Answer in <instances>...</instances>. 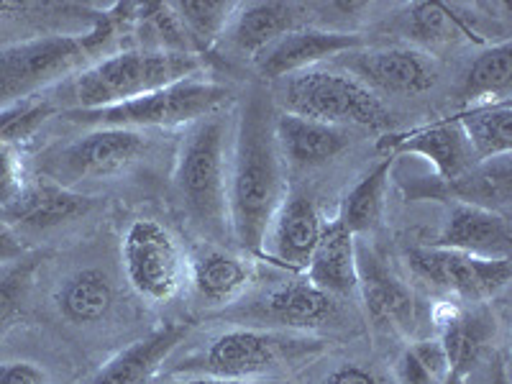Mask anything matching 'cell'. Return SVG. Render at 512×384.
Listing matches in <instances>:
<instances>
[{"instance_id": "1", "label": "cell", "mask_w": 512, "mask_h": 384, "mask_svg": "<svg viewBox=\"0 0 512 384\" xmlns=\"http://www.w3.org/2000/svg\"><path fill=\"white\" fill-rule=\"evenodd\" d=\"M274 108L264 90H251L241 108L228 167V228L241 249L262 254L264 236L287 198Z\"/></svg>"}, {"instance_id": "2", "label": "cell", "mask_w": 512, "mask_h": 384, "mask_svg": "<svg viewBox=\"0 0 512 384\" xmlns=\"http://www.w3.org/2000/svg\"><path fill=\"white\" fill-rule=\"evenodd\" d=\"M136 6L116 3L93 21L88 34H54L21 41L0 52V111L24 103L39 90L49 88L72 72L88 70L100 54L111 47L128 21H134Z\"/></svg>"}, {"instance_id": "3", "label": "cell", "mask_w": 512, "mask_h": 384, "mask_svg": "<svg viewBox=\"0 0 512 384\" xmlns=\"http://www.w3.org/2000/svg\"><path fill=\"white\" fill-rule=\"evenodd\" d=\"M228 118L221 113L192 123L177 154L175 190L185 213L210 236L228 231Z\"/></svg>"}, {"instance_id": "4", "label": "cell", "mask_w": 512, "mask_h": 384, "mask_svg": "<svg viewBox=\"0 0 512 384\" xmlns=\"http://www.w3.org/2000/svg\"><path fill=\"white\" fill-rule=\"evenodd\" d=\"M203 59L198 54L154 52V49H123L98 59L88 70L77 72L72 82V111H95L108 105L141 98L175 82L198 77Z\"/></svg>"}, {"instance_id": "5", "label": "cell", "mask_w": 512, "mask_h": 384, "mask_svg": "<svg viewBox=\"0 0 512 384\" xmlns=\"http://www.w3.org/2000/svg\"><path fill=\"white\" fill-rule=\"evenodd\" d=\"M323 351V341L267 328H233L185 364V372L223 379H274Z\"/></svg>"}, {"instance_id": "6", "label": "cell", "mask_w": 512, "mask_h": 384, "mask_svg": "<svg viewBox=\"0 0 512 384\" xmlns=\"http://www.w3.org/2000/svg\"><path fill=\"white\" fill-rule=\"evenodd\" d=\"M231 100V90L218 82L190 80L175 82L141 98L126 100V103L95 108V111H64V118L95 128H169L182 123H198L203 118L221 113L223 105Z\"/></svg>"}, {"instance_id": "7", "label": "cell", "mask_w": 512, "mask_h": 384, "mask_svg": "<svg viewBox=\"0 0 512 384\" xmlns=\"http://www.w3.org/2000/svg\"><path fill=\"white\" fill-rule=\"evenodd\" d=\"M280 103L285 113L331 126H390V113L374 90L361 85L356 77L328 67H310L285 77Z\"/></svg>"}, {"instance_id": "8", "label": "cell", "mask_w": 512, "mask_h": 384, "mask_svg": "<svg viewBox=\"0 0 512 384\" xmlns=\"http://www.w3.org/2000/svg\"><path fill=\"white\" fill-rule=\"evenodd\" d=\"M123 264L128 282L152 303H167L185 285L190 264L180 244L162 223L139 218L123 236Z\"/></svg>"}, {"instance_id": "9", "label": "cell", "mask_w": 512, "mask_h": 384, "mask_svg": "<svg viewBox=\"0 0 512 384\" xmlns=\"http://www.w3.org/2000/svg\"><path fill=\"white\" fill-rule=\"evenodd\" d=\"M408 267L420 282L464 303H482L500 295L512 277L510 259H482L441 246H418L408 251Z\"/></svg>"}, {"instance_id": "10", "label": "cell", "mask_w": 512, "mask_h": 384, "mask_svg": "<svg viewBox=\"0 0 512 384\" xmlns=\"http://www.w3.org/2000/svg\"><path fill=\"white\" fill-rule=\"evenodd\" d=\"M149 149V136L134 128H95L57 154L49 175L57 182L105 180L128 172Z\"/></svg>"}, {"instance_id": "11", "label": "cell", "mask_w": 512, "mask_h": 384, "mask_svg": "<svg viewBox=\"0 0 512 384\" xmlns=\"http://www.w3.org/2000/svg\"><path fill=\"white\" fill-rule=\"evenodd\" d=\"M241 320L254 326H272L282 331H323L346 326V313L338 297L318 290L310 280H292L262 295L251 308L241 310Z\"/></svg>"}, {"instance_id": "12", "label": "cell", "mask_w": 512, "mask_h": 384, "mask_svg": "<svg viewBox=\"0 0 512 384\" xmlns=\"http://www.w3.org/2000/svg\"><path fill=\"white\" fill-rule=\"evenodd\" d=\"M341 57L346 70L369 90L420 95L438 82L436 62L415 47H364Z\"/></svg>"}, {"instance_id": "13", "label": "cell", "mask_w": 512, "mask_h": 384, "mask_svg": "<svg viewBox=\"0 0 512 384\" xmlns=\"http://www.w3.org/2000/svg\"><path fill=\"white\" fill-rule=\"evenodd\" d=\"M364 47H369V39L356 31L303 26V29L290 31L274 44H269L254 62L264 80H285L295 72L320 67V62H326V59Z\"/></svg>"}, {"instance_id": "14", "label": "cell", "mask_w": 512, "mask_h": 384, "mask_svg": "<svg viewBox=\"0 0 512 384\" xmlns=\"http://www.w3.org/2000/svg\"><path fill=\"white\" fill-rule=\"evenodd\" d=\"M356 269H359V295L374 326L405 336L415 333L418 303L413 292L367 246H356Z\"/></svg>"}, {"instance_id": "15", "label": "cell", "mask_w": 512, "mask_h": 384, "mask_svg": "<svg viewBox=\"0 0 512 384\" xmlns=\"http://www.w3.org/2000/svg\"><path fill=\"white\" fill-rule=\"evenodd\" d=\"M379 152H387L390 157L397 154H418L425 162H431L436 169L438 182H454L466 175L474 164H479L477 154L466 141L456 118L436 121L431 126H420L408 134L387 136L377 144Z\"/></svg>"}, {"instance_id": "16", "label": "cell", "mask_w": 512, "mask_h": 384, "mask_svg": "<svg viewBox=\"0 0 512 384\" xmlns=\"http://www.w3.org/2000/svg\"><path fill=\"white\" fill-rule=\"evenodd\" d=\"M323 221L318 216L313 200L303 192H287L267 236H264L262 254L269 262L280 264L290 272H305L318 246Z\"/></svg>"}, {"instance_id": "17", "label": "cell", "mask_w": 512, "mask_h": 384, "mask_svg": "<svg viewBox=\"0 0 512 384\" xmlns=\"http://www.w3.org/2000/svg\"><path fill=\"white\" fill-rule=\"evenodd\" d=\"M433 246L464 251V254L482 256V259H510V221L502 213H495V210L456 203Z\"/></svg>"}, {"instance_id": "18", "label": "cell", "mask_w": 512, "mask_h": 384, "mask_svg": "<svg viewBox=\"0 0 512 384\" xmlns=\"http://www.w3.org/2000/svg\"><path fill=\"white\" fill-rule=\"evenodd\" d=\"M310 13H313V8L305 6V3H280V0L246 3V6H239V11L233 16L228 34H231L233 47L246 57L256 59L280 36L310 26Z\"/></svg>"}, {"instance_id": "19", "label": "cell", "mask_w": 512, "mask_h": 384, "mask_svg": "<svg viewBox=\"0 0 512 384\" xmlns=\"http://www.w3.org/2000/svg\"><path fill=\"white\" fill-rule=\"evenodd\" d=\"M190 323H164L146 338L113 356L88 384H149L172 351L185 341Z\"/></svg>"}, {"instance_id": "20", "label": "cell", "mask_w": 512, "mask_h": 384, "mask_svg": "<svg viewBox=\"0 0 512 384\" xmlns=\"http://www.w3.org/2000/svg\"><path fill=\"white\" fill-rule=\"evenodd\" d=\"M274 136L280 144L282 159L300 169H315L333 162L351 144L346 128L310 118L282 113L274 118Z\"/></svg>"}, {"instance_id": "21", "label": "cell", "mask_w": 512, "mask_h": 384, "mask_svg": "<svg viewBox=\"0 0 512 384\" xmlns=\"http://www.w3.org/2000/svg\"><path fill=\"white\" fill-rule=\"evenodd\" d=\"M305 272L318 290L333 297H351L359 292L356 236L338 218L323 226L313 259Z\"/></svg>"}, {"instance_id": "22", "label": "cell", "mask_w": 512, "mask_h": 384, "mask_svg": "<svg viewBox=\"0 0 512 384\" xmlns=\"http://www.w3.org/2000/svg\"><path fill=\"white\" fill-rule=\"evenodd\" d=\"M93 205L95 198L90 195H80L59 182L36 180L34 185H26L24 195L8 210V216L26 231H49V228L88 216Z\"/></svg>"}, {"instance_id": "23", "label": "cell", "mask_w": 512, "mask_h": 384, "mask_svg": "<svg viewBox=\"0 0 512 384\" xmlns=\"http://www.w3.org/2000/svg\"><path fill=\"white\" fill-rule=\"evenodd\" d=\"M190 280L205 305H228L249 290L254 272L241 256L210 246L192 256Z\"/></svg>"}, {"instance_id": "24", "label": "cell", "mask_w": 512, "mask_h": 384, "mask_svg": "<svg viewBox=\"0 0 512 384\" xmlns=\"http://www.w3.org/2000/svg\"><path fill=\"white\" fill-rule=\"evenodd\" d=\"M431 195L454 198L456 203L477 205V208L495 210V213L507 216V208H510L512 200L510 154L474 164L459 180L441 182V190L431 192Z\"/></svg>"}, {"instance_id": "25", "label": "cell", "mask_w": 512, "mask_h": 384, "mask_svg": "<svg viewBox=\"0 0 512 384\" xmlns=\"http://www.w3.org/2000/svg\"><path fill=\"white\" fill-rule=\"evenodd\" d=\"M441 346L448 359V384H456L472 372L487 349L489 338L495 336V318L484 310H464L456 308L451 318L443 320Z\"/></svg>"}, {"instance_id": "26", "label": "cell", "mask_w": 512, "mask_h": 384, "mask_svg": "<svg viewBox=\"0 0 512 384\" xmlns=\"http://www.w3.org/2000/svg\"><path fill=\"white\" fill-rule=\"evenodd\" d=\"M54 303H57L59 313L75 326H93V323L108 318L113 303H116V295H113L108 274L100 269H80L59 285Z\"/></svg>"}, {"instance_id": "27", "label": "cell", "mask_w": 512, "mask_h": 384, "mask_svg": "<svg viewBox=\"0 0 512 384\" xmlns=\"http://www.w3.org/2000/svg\"><path fill=\"white\" fill-rule=\"evenodd\" d=\"M464 131L466 141L477 154L479 162L484 159L505 157L512 152V103L507 100H492V103L469 105L464 113L454 116Z\"/></svg>"}, {"instance_id": "28", "label": "cell", "mask_w": 512, "mask_h": 384, "mask_svg": "<svg viewBox=\"0 0 512 384\" xmlns=\"http://www.w3.org/2000/svg\"><path fill=\"white\" fill-rule=\"evenodd\" d=\"M512 85V44L510 39H502L500 44H492L484 49L472 64L466 75L461 77L459 100L466 105L492 103V100L510 98Z\"/></svg>"}, {"instance_id": "29", "label": "cell", "mask_w": 512, "mask_h": 384, "mask_svg": "<svg viewBox=\"0 0 512 384\" xmlns=\"http://www.w3.org/2000/svg\"><path fill=\"white\" fill-rule=\"evenodd\" d=\"M395 157L384 154V159H379L367 175L356 182L354 190L346 195L344 210L338 221L344 223L351 233H367L372 231L379 223L384 213V195H387V185H390V172Z\"/></svg>"}, {"instance_id": "30", "label": "cell", "mask_w": 512, "mask_h": 384, "mask_svg": "<svg viewBox=\"0 0 512 384\" xmlns=\"http://www.w3.org/2000/svg\"><path fill=\"white\" fill-rule=\"evenodd\" d=\"M239 6L241 3H233V0H180V3H172L182 26H185L192 52L198 57L210 52L213 44L228 34Z\"/></svg>"}, {"instance_id": "31", "label": "cell", "mask_w": 512, "mask_h": 384, "mask_svg": "<svg viewBox=\"0 0 512 384\" xmlns=\"http://www.w3.org/2000/svg\"><path fill=\"white\" fill-rule=\"evenodd\" d=\"M134 21H139L141 49L195 54L185 34V26H182L172 3H144V6H136Z\"/></svg>"}, {"instance_id": "32", "label": "cell", "mask_w": 512, "mask_h": 384, "mask_svg": "<svg viewBox=\"0 0 512 384\" xmlns=\"http://www.w3.org/2000/svg\"><path fill=\"white\" fill-rule=\"evenodd\" d=\"M400 384H448V359L438 338H423L402 351L397 359Z\"/></svg>"}, {"instance_id": "33", "label": "cell", "mask_w": 512, "mask_h": 384, "mask_svg": "<svg viewBox=\"0 0 512 384\" xmlns=\"http://www.w3.org/2000/svg\"><path fill=\"white\" fill-rule=\"evenodd\" d=\"M408 34L423 44H443L459 34H472V29L456 16L454 8L438 0H423L408 8Z\"/></svg>"}, {"instance_id": "34", "label": "cell", "mask_w": 512, "mask_h": 384, "mask_svg": "<svg viewBox=\"0 0 512 384\" xmlns=\"http://www.w3.org/2000/svg\"><path fill=\"white\" fill-rule=\"evenodd\" d=\"M57 113V105L49 100H24L0 111V144H21L31 139L41 123Z\"/></svg>"}, {"instance_id": "35", "label": "cell", "mask_w": 512, "mask_h": 384, "mask_svg": "<svg viewBox=\"0 0 512 384\" xmlns=\"http://www.w3.org/2000/svg\"><path fill=\"white\" fill-rule=\"evenodd\" d=\"M36 267L39 259H24L13 264L6 274H0V331L11 326V320L21 313Z\"/></svg>"}, {"instance_id": "36", "label": "cell", "mask_w": 512, "mask_h": 384, "mask_svg": "<svg viewBox=\"0 0 512 384\" xmlns=\"http://www.w3.org/2000/svg\"><path fill=\"white\" fill-rule=\"evenodd\" d=\"M26 169L13 144H0V208L11 210L26 190Z\"/></svg>"}, {"instance_id": "37", "label": "cell", "mask_w": 512, "mask_h": 384, "mask_svg": "<svg viewBox=\"0 0 512 384\" xmlns=\"http://www.w3.org/2000/svg\"><path fill=\"white\" fill-rule=\"evenodd\" d=\"M0 384H52L49 372L36 361H6L0 364Z\"/></svg>"}, {"instance_id": "38", "label": "cell", "mask_w": 512, "mask_h": 384, "mask_svg": "<svg viewBox=\"0 0 512 384\" xmlns=\"http://www.w3.org/2000/svg\"><path fill=\"white\" fill-rule=\"evenodd\" d=\"M323 384H384V379L374 369L359 367V364H341L328 374Z\"/></svg>"}, {"instance_id": "39", "label": "cell", "mask_w": 512, "mask_h": 384, "mask_svg": "<svg viewBox=\"0 0 512 384\" xmlns=\"http://www.w3.org/2000/svg\"><path fill=\"white\" fill-rule=\"evenodd\" d=\"M26 254L24 244L18 241L16 233L8 226L0 223V264L3 262H21V256Z\"/></svg>"}, {"instance_id": "40", "label": "cell", "mask_w": 512, "mask_h": 384, "mask_svg": "<svg viewBox=\"0 0 512 384\" xmlns=\"http://www.w3.org/2000/svg\"><path fill=\"white\" fill-rule=\"evenodd\" d=\"M180 384H287L280 379H223V377H195Z\"/></svg>"}, {"instance_id": "41", "label": "cell", "mask_w": 512, "mask_h": 384, "mask_svg": "<svg viewBox=\"0 0 512 384\" xmlns=\"http://www.w3.org/2000/svg\"><path fill=\"white\" fill-rule=\"evenodd\" d=\"M489 384H510V374H507L505 356H495V359H492V369H489Z\"/></svg>"}]
</instances>
